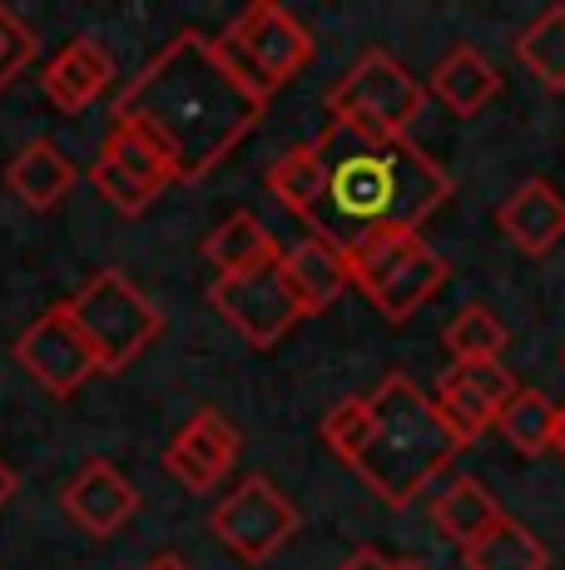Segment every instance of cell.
<instances>
[{"label":"cell","mask_w":565,"mask_h":570,"mask_svg":"<svg viewBox=\"0 0 565 570\" xmlns=\"http://www.w3.org/2000/svg\"><path fill=\"white\" fill-rule=\"evenodd\" d=\"M516 392H521L516 377H511L502 363H452L442 372L432 402H437V412L447 416L452 432L472 446L476 436H486L496 422H502L506 402L516 397Z\"/></svg>","instance_id":"7c38bea8"},{"label":"cell","mask_w":565,"mask_h":570,"mask_svg":"<svg viewBox=\"0 0 565 570\" xmlns=\"http://www.w3.org/2000/svg\"><path fill=\"white\" fill-rule=\"evenodd\" d=\"M214 46L258 100H274L282 85H293L313 65L308 26L278 0H254L244 16H234V26Z\"/></svg>","instance_id":"277c9868"},{"label":"cell","mask_w":565,"mask_h":570,"mask_svg":"<svg viewBox=\"0 0 565 570\" xmlns=\"http://www.w3.org/2000/svg\"><path fill=\"white\" fill-rule=\"evenodd\" d=\"M422 105H427L422 80L387 50H367L328 90V119L367 139H407L422 119Z\"/></svg>","instance_id":"5b68a950"},{"label":"cell","mask_w":565,"mask_h":570,"mask_svg":"<svg viewBox=\"0 0 565 570\" xmlns=\"http://www.w3.org/2000/svg\"><path fill=\"white\" fill-rule=\"evenodd\" d=\"M496 224L521 254L546 258L551 248H561L565 238V199L556 184L546 179H526L511 189V199L496 208Z\"/></svg>","instance_id":"2e32d148"},{"label":"cell","mask_w":565,"mask_h":570,"mask_svg":"<svg viewBox=\"0 0 565 570\" xmlns=\"http://www.w3.org/2000/svg\"><path fill=\"white\" fill-rule=\"evenodd\" d=\"M546 566H551L546 546L511 517L466 551V570H546Z\"/></svg>","instance_id":"d4e9b609"},{"label":"cell","mask_w":565,"mask_h":570,"mask_svg":"<svg viewBox=\"0 0 565 570\" xmlns=\"http://www.w3.org/2000/svg\"><path fill=\"white\" fill-rule=\"evenodd\" d=\"M293 531H298V507L274 487V476H244L214 507V535L244 566L274 561Z\"/></svg>","instance_id":"9c48e42d"},{"label":"cell","mask_w":565,"mask_h":570,"mask_svg":"<svg viewBox=\"0 0 565 570\" xmlns=\"http://www.w3.org/2000/svg\"><path fill=\"white\" fill-rule=\"evenodd\" d=\"M204 254H209V263L219 268V278H228V273L268 268V263L282 258V248H278V238L248 214V208H238V214H228L224 224L204 238Z\"/></svg>","instance_id":"44dd1931"},{"label":"cell","mask_w":565,"mask_h":570,"mask_svg":"<svg viewBox=\"0 0 565 570\" xmlns=\"http://www.w3.org/2000/svg\"><path fill=\"white\" fill-rule=\"evenodd\" d=\"M139 570H194L189 561H184V556L179 551H159V556H149V561L145 566H139Z\"/></svg>","instance_id":"f1b7e54d"},{"label":"cell","mask_w":565,"mask_h":570,"mask_svg":"<svg viewBox=\"0 0 565 570\" xmlns=\"http://www.w3.org/2000/svg\"><path fill=\"white\" fill-rule=\"evenodd\" d=\"M264 184H268V194L288 208L293 218H303L308 224V214L318 208L323 199V155H318V145H293V149H282V155L264 169Z\"/></svg>","instance_id":"7402d4cb"},{"label":"cell","mask_w":565,"mask_h":570,"mask_svg":"<svg viewBox=\"0 0 565 570\" xmlns=\"http://www.w3.org/2000/svg\"><path fill=\"white\" fill-rule=\"evenodd\" d=\"M313 145L323 155V199L308 214V238H323L343 258L383 234H417L456 189L412 139H367L328 119Z\"/></svg>","instance_id":"7a4b0ae2"},{"label":"cell","mask_w":565,"mask_h":570,"mask_svg":"<svg viewBox=\"0 0 565 570\" xmlns=\"http://www.w3.org/2000/svg\"><path fill=\"white\" fill-rule=\"evenodd\" d=\"M432 521H437V531L447 535V541L472 551V546L482 541V535H492L506 517H502V507H496V497L476 476H452V487L432 501Z\"/></svg>","instance_id":"ffe728a7"},{"label":"cell","mask_w":565,"mask_h":570,"mask_svg":"<svg viewBox=\"0 0 565 570\" xmlns=\"http://www.w3.org/2000/svg\"><path fill=\"white\" fill-rule=\"evenodd\" d=\"M90 179H95L100 199L110 204L115 214L139 218L149 204L159 199V194L169 189V184H179V169H174V159L145 135V129L119 125L115 119V129L105 135Z\"/></svg>","instance_id":"30bf717a"},{"label":"cell","mask_w":565,"mask_h":570,"mask_svg":"<svg viewBox=\"0 0 565 570\" xmlns=\"http://www.w3.org/2000/svg\"><path fill=\"white\" fill-rule=\"evenodd\" d=\"M268 100H258L209 36H174L115 105L119 125H135L174 159L179 184L209 179L258 129Z\"/></svg>","instance_id":"6da1fadb"},{"label":"cell","mask_w":565,"mask_h":570,"mask_svg":"<svg viewBox=\"0 0 565 570\" xmlns=\"http://www.w3.org/2000/svg\"><path fill=\"white\" fill-rule=\"evenodd\" d=\"M238 426L224 412L204 407L179 426V436L165 446V471L184 491H214L238 462Z\"/></svg>","instance_id":"4fadbf2b"},{"label":"cell","mask_w":565,"mask_h":570,"mask_svg":"<svg viewBox=\"0 0 565 570\" xmlns=\"http://www.w3.org/2000/svg\"><path fill=\"white\" fill-rule=\"evenodd\" d=\"M282 278L293 283L303 313L313 317V313L333 308V303L343 298V288L353 283V273H347V258L338 254V248H328L323 238H303L298 248L282 254Z\"/></svg>","instance_id":"d6986e66"},{"label":"cell","mask_w":565,"mask_h":570,"mask_svg":"<svg viewBox=\"0 0 565 570\" xmlns=\"http://www.w3.org/2000/svg\"><path fill=\"white\" fill-rule=\"evenodd\" d=\"M115 85V55L100 46L95 36H75L50 55L46 75H40V90L50 95V105L65 109V115H80L100 100Z\"/></svg>","instance_id":"9a60e30c"},{"label":"cell","mask_w":565,"mask_h":570,"mask_svg":"<svg viewBox=\"0 0 565 570\" xmlns=\"http://www.w3.org/2000/svg\"><path fill=\"white\" fill-rule=\"evenodd\" d=\"M556 452L565 456V407H556Z\"/></svg>","instance_id":"4dcf8cb0"},{"label":"cell","mask_w":565,"mask_h":570,"mask_svg":"<svg viewBox=\"0 0 565 570\" xmlns=\"http://www.w3.org/2000/svg\"><path fill=\"white\" fill-rule=\"evenodd\" d=\"M16 363H20V372H26L30 382H36V387H46L50 397H75V392L100 372L90 343H85V333L75 327V317H70L65 303L60 308H50V313H40L36 323L20 333Z\"/></svg>","instance_id":"8fae6325"},{"label":"cell","mask_w":565,"mask_h":570,"mask_svg":"<svg viewBox=\"0 0 565 570\" xmlns=\"http://www.w3.org/2000/svg\"><path fill=\"white\" fill-rule=\"evenodd\" d=\"M338 570H427V566H417V561H393V556L377 551V546H363V551H353Z\"/></svg>","instance_id":"83f0119b"},{"label":"cell","mask_w":565,"mask_h":570,"mask_svg":"<svg viewBox=\"0 0 565 570\" xmlns=\"http://www.w3.org/2000/svg\"><path fill=\"white\" fill-rule=\"evenodd\" d=\"M506 337H511L506 323L486 308V303H466V308L447 323L442 343H447L452 363H502Z\"/></svg>","instance_id":"cb8c5ba5"},{"label":"cell","mask_w":565,"mask_h":570,"mask_svg":"<svg viewBox=\"0 0 565 570\" xmlns=\"http://www.w3.org/2000/svg\"><path fill=\"white\" fill-rule=\"evenodd\" d=\"M75 179H80V174H75V159L65 155L56 139H30V145L6 164V189L26 208H36V214L56 208L65 194L75 189Z\"/></svg>","instance_id":"ac0fdd59"},{"label":"cell","mask_w":565,"mask_h":570,"mask_svg":"<svg viewBox=\"0 0 565 570\" xmlns=\"http://www.w3.org/2000/svg\"><path fill=\"white\" fill-rule=\"evenodd\" d=\"M65 308H70L75 327L85 333V343H90L100 372L129 367L159 333H165V313H159L155 303H149L145 293L115 268L95 273Z\"/></svg>","instance_id":"52a82bcc"},{"label":"cell","mask_w":565,"mask_h":570,"mask_svg":"<svg viewBox=\"0 0 565 570\" xmlns=\"http://www.w3.org/2000/svg\"><path fill=\"white\" fill-rule=\"evenodd\" d=\"M432 95L452 109L456 119H476L502 95V70L476 46H452L432 70Z\"/></svg>","instance_id":"e0dca14e"},{"label":"cell","mask_w":565,"mask_h":570,"mask_svg":"<svg viewBox=\"0 0 565 570\" xmlns=\"http://www.w3.org/2000/svg\"><path fill=\"white\" fill-rule=\"evenodd\" d=\"M323 442L387 507H407L456 462V452H466L437 402L407 372L383 377L367 397L338 402L323 416Z\"/></svg>","instance_id":"3957f363"},{"label":"cell","mask_w":565,"mask_h":570,"mask_svg":"<svg viewBox=\"0 0 565 570\" xmlns=\"http://www.w3.org/2000/svg\"><path fill=\"white\" fill-rule=\"evenodd\" d=\"M209 303L248 347H278L282 337L308 317L298 293H293V283L282 278V258L268 263V268H254V273L214 278Z\"/></svg>","instance_id":"ba28073f"},{"label":"cell","mask_w":565,"mask_h":570,"mask_svg":"<svg viewBox=\"0 0 565 570\" xmlns=\"http://www.w3.org/2000/svg\"><path fill=\"white\" fill-rule=\"evenodd\" d=\"M516 60L546 90H565V6H551L546 16L531 20V30L516 40Z\"/></svg>","instance_id":"484cf974"},{"label":"cell","mask_w":565,"mask_h":570,"mask_svg":"<svg viewBox=\"0 0 565 570\" xmlns=\"http://www.w3.org/2000/svg\"><path fill=\"white\" fill-rule=\"evenodd\" d=\"M10 497H16V476H10V466L0 462V507H6Z\"/></svg>","instance_id":"f546056e"},{"label":"cell","mask_w":565,"mask_h":570,"mask_svg":"<svg viewBox=\"0 0 565 570\" xmlns=\"http://www.w3.org/2000/svg\"><path fill=\"white\" fill-rule=\"evenodd\" d=\"M496 432H502L521 456H546V452H556V402H551L546 392L521 387L516 397L506 402V412H502V422H496Z\"/></svg>","instance_id":"603a6c76"},{"label":"cell","mask_w":565,"mask_h":570,"mask_svg":"<svg viewBox=\"0 0 565 570\" xmlns=\"http://www.w3.org/2000/svg\"><path fill=\"white\" fill-rule=\"evenodd\" d=\"M60 511L80 525L85 535H115V531H125V525L135 521L139 491L115 462L95 456V462H85L70 481H65Z\"/></svg>","instance_id":"5bb4252c"},{"label":"cell","mask_w":565,"mask_h":570,"mask_svg":"<svg viewBox=\"0 0 565 570\" xmlns=\"http://www.w3.org/2000/svg\"><path fill=\"white\" fill-rule=\"evenodd\" d=\"M30 60H36V36H30V26L16 10L0 6V90H6L10 80H20Z\"/></svg>","instance_id":"4316f807"},{"label":"cell","mask_w":565,"mask_h":570,"mask_svg":"<svg viewBox=\"0 0 565 570\" xmlns=\"http://www.w3.org/2000/svg\"><path fill=\"white\" fill-rule=\"evenodd\" d=\"M347 273L387 323H407L412 313H422L442 293L447 258L422 234H383L357 254H347Z\"/></svg>","instance_id":"8992f818"}]
</instances>
